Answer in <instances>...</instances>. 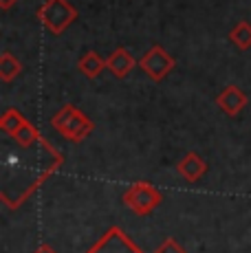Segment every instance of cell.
Here are the masks:
<instances>
[{"mask_svg":"<svg viewBox=\"0 0 251 253\" xmlns=\"http://www.w3.org/2000/svg\"><path fill=\"white\" fill-rule=\"evenodd\" d=\"M33 253H57V251L53 249L51 245H40V247H38V249L33 251Z\"/></svg>","mask_w":251,"mask_h":253,"instance_id":"16","label":"cell"},{"mask_svg":"<svg viewBox=\"0 0 251 253\" xmlns=\"http://www.w3.org/2000/svg\"><path fill=\"white\" fill-rule=\"evenodd\" d=\"M86 253H143V251L134 245L128 233H124L119 227H110Z\"/></svg>","mask_w":251,"mask_h":253,"instance_id":"5","label":"cell"},{"mask_svg":"<svg viewBox=\"0 0 251 253\" xmlns=\"http://www.w3.org/2000/svg\"><path fill=\"white\" fill-rule=\"evenodd\" d=\"M16 2H18V0H0V9H2V11H9V9H11Z\"/></svg>","mask_w":251,"mask_h":253,"instance_id":"15","label":"cell"},{"mask_svg":"<svg viewBox=\"0 0 251 253\" xmlns=\"http://www.w3.org/2000/svg\"><path fill=\"white\" fill-rule=\"evenodd\" d=\"M176 172L181 174L187 183H196L207 174V163L199 152H187L185 157L176 163Z\"/></svg>","mask_w":251,"mask_h":253,"instance_id":"7","label":"cell"},{"mask_svg":"<svg viewBox=\"0 0 251 253\" xmlns=\"http://www.w3.org/2000/svg\"><path fill=\"white\" fill-rule=\"evenodd\" d=\"M229 42L238 46L240 51L251 48V22L240 20L238 24H236V27L229 31Z\"/></svg>","mask_w":251,"mask_h":253,"instance_id":"13","label":"cell"},{"mask_svg":"<svg viewBox=\"0 0 251 253\" xmlns=\"http://www.w3.org/2000/svg\"><path fill=\"white\" fill-rule=\"evenodd\" d=\"M38 18H40L42 27L53 36H62L66 29L80 18L75 4H71L69 0H44L38 7Z\"/></svg>","mask_w":251,"mask_h":253,"instance_id":"2","label":"cell"},{"mask_svg":"<svg viewBox=\"0 0 251 253\" xmlns=\"http://www.w3.org/2000/svg\"><path fill=\"white\" fill-rule=\"evenodd\" d=\"M77 69L84 77L88 80H95V77L101 75V71L106 69V60H101V55L97 51H86L84 55L77 60Z\"/></svg>","mask_w":251,"mask_h":253,"instance_id":"9","label":"cell"},{"mask_svg":"<svg viewBox=\"0 0 251 253\" xmlns=\"http://www.w3.org/2000/svg\"><path fill=\"white\" fill-rule=\"evenodd\" d=\"M11 139L16 141V143L20 145L22 150H29V148H33V145H36V143H40L42 134H40V130H38L36 126L31 124V121H27V124L22 126V128L18 130V132L13 134Z\"/></svg>","mask_w":251,"mask_h":253,"instance_id":"12","label":"cell"},{"mask_svg":"<svg viewBox=\"0 0 251 253\" xmlns=\"http://www.w3.org/2000/svg\"><path fill=\"white\" fill-rule=\"evenodd\" d=\"M20 73H22V62L18 60V57H13L9 51H4L2 55H0V80H2L4 84H11Z\"/></svg>","mask_w":251,"mask_h":253,"instance_id":"10","label":"cell"},{"mask_svg":"<svg viewBox=\"0 0 251 253\" xmlns=\"http://www.w3.org/2000/svg\"><path fill=\"white\" fill-rule=\"evenodd\" d=\"M134 66H137V60H134V57L130 55L128 48H124V46H117L108 57H106V69L113 73L115 77H119V80L128 77Z\"/></svg>","mask_w":251,"mask_h":253,"instance_id":"8","label":"cell"},{"mask_svg":"<svg viewBox=\"0 0 251 253\" xmlns=\"http://www.w3.org/2000/svg\"><path fill=\"white\" fill-rule=\"evenodd\" d=\"M139 66H141V71L146 73L152 82H163L172 71H174L176 60L161 44H154L150 51L139 60Z\"/></svg>","mask_w":251,"mask_h":253,"instance_id":"4","label":"cell"},{"mask_svg":"<svg viewBox=\"0 0 251 253\" xmlns=\"http://www.w3.org/2000/svg\"><path fill=\"white\" fill-rule=\"evenodd\" d=\"M154 253H187V251L176 238H166V240L154 249Z\"/></svg>","mask_w":251,"mask_h":253,"instance_id":"14","label":"cell"},{"mask_svg":"<svg viewBox=\"0 0 251 253\" xmlns=\"http://www.w3.org/2000/svg\"><path fill=\"white\" fill-rule=\"evenodd\" d=\"M27 117L20 113L18 108H7L0 117V128H2L4 134H9V137H13V134L18 132V130L22 128V126L27 124Z\"/></svg>","mask_w":251,"mask_h":253,"instance_id":"11","label":"cell"},{"mask_svg":"<svg viewBox=\"0 0 251 253\" xmlns=\"http://www.w3.org/2000/svg\"><path fill=\"white\" fill-rule=\"evenodd\" d=\"M163 196L152 183L148 181H137L128 185L124 192V205H128L137 216H148L154 209L161 205Z\"/></svg>","mask_w":251,"mask_h":253,"instance_id":"3","label":"cell"},{"mask_svg":"<svg viewBox=\"0 0 251 253\" xmlns=\"http://www.w3.org/2000/svg\"><path fill=\"white\" fill-rule=\"evenodd\" d=\"M51 126L69 141H84L90 132L95 130V124L90 117H86L77 106L73 104H64L55 115L51 117Z\"/></svg>","mask_w":251,"mask_h":253,"instance_id":"1","label":"cell"},{"mask_svg":"<svg viewBox=\"0 0 251 253\" xmlns=\"http://www.w3.org/2000/svg\"><path fill=\"white\" fill-rule=\"evenodd\" d=\"M247 95L238 88L236 84L225 86L223 90L216 95V106L227 115V117H238L243 113V108L247 106Z\"/></svg>","mask_w":251,"mask_h":253,"instance_id":"6","label":"cell"}]
</instances>
